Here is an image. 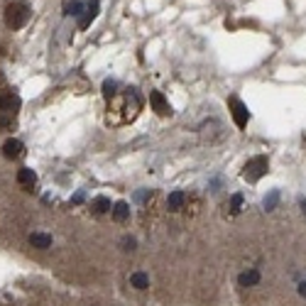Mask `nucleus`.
I'll use <instances>...</instances> for the list:
<instances>
[{"label": "nucleus", "instance_id": "nucleus-20", "mask_svg": "<svg viewBox=\"0 0 306 306\" xmlns=\"http://www.w3.org/2000/svg\"><path fill=\"white\" fill-rule=\"evenodd\" d=\"M299 294H302V297H306V282H302V284H299Z\"/></svg>", "mask_w": 306, "mask_h": 306}, {"label": "nucleus", "instance_id": "nucleus-14", "mask_svg": "<svg viewBox=\"0 0 306 306\" xmlns=\"http://www.w3.org/2000/svg\"><path fill=\"white\" fill-rule=\"evenodd\" d=\"M93 208H96V213H106V211H111V201L106 196H98L93 201Z\"/></svg>", "mask_w": 306, "mask_h": 306}, {"label": "nucleus", "instance_id": "nucleus-16", "mask_svg": "<svg viewBox=\"0 0 306 306\" xmlns=\"http://www.w3.org/2000/svg\"><path fill=\"white\" fill-rule=\"evenodd\" d=\"M240 206H243V196L235 193V196L230 198V211H233V213H240Z\"/></svg>", "mask_w": 306, "mask_h": 306}, {"label": "nucleus", "instance_id": "nucleus-8", "mask_svg": "<svg viewBox=\"0 0 306 306\" xmlns=\"http://www.w3.org/2000/svg\"><path fill=\"white\" fill-rule=\"evenodd\" d=\"M260 282V272L257 269H247V272H243L240 277H238V284L240 287H255Z\"/></svg>", "mask_w": 306, "mask_h": 306}, {"label": "nucleus", "instance_id": "nucleus-13", "mask_svg": "<svg viewBox=\"0 0 306 306\" xmlns=\"http://www.w3.org/2000/svg\"><path fill=\"white\" fill-rule=\"evenodd\" d=\"M64 10H66V15H74V17H78L81 12H86L81 0H71V2H66V5H64Z\"/></svg>", "mask_w": 306, "mask_h": 306}, {"label": "nucleus", "instance_id": "nucleus-6", "mask_svg": "<svg viewBox=\"0 0 306 306\" xmlns=\"http://www.w3.org/2000/svg\"><path fill=\"white\" fill-rule=\"evenodd\" d=\"M20 152H22V142L20 140H7L2 145V157L5 159H15V157H20Z\"/></svg>", "mask_w": 306, "mask_h": 306}, {"label": "nucleus", "instance_id": "nucleus-12", "mask_svg": "<svg viewBox=\"0 0 306 306\" xmlns=\"http://www.w3.org/2000/svg\"><path fill=\"white\" fill-rule=\"evenodd\" d=\"M130 284H132L135 289H147V287H150V277H147L145 272H135V274L130 277Z\"/></svg>", "mask_w": 306, "mask_h": 306}, {"label": "nucleus", "instance_id": "nucleus-1", "mask_svg": "<svg viewBox=\"0 0 306 306\" xmlns=\"http://www.w3.org/2000/svg\"><path fill=\"white\" fill-rule=\"evenodd\" d=\"M27 20H30V5H27V2L17 0V2H10V5L5 7V25H7L10 30L25 27Z\"/></svg>", "mask_w": 306, "mask_h": 306}, {"label": "nucleus", "instance_id": "nucleus-4", "mask_svg": "<svg viewBox=\"0 0 306 306\" xmlns=\"http://www.w3.org/2000/svg\"><path fill=\"white\" fill-rule=\"evenodd\" d=\"M17 108H20V98H17V93H12V91H2V93H0V113H12V115H15Z\"/></svg>", "mask_w": 306, "mask_h": 306}, {"label": "nucleus", "instance_id": "nucleus-18", "mask_svg": "<svg viewBox=\"0 0 306 306\" xmlns=\"http://www.w3.org/2000/svg\"><path fill=\"white\" fill-rule=\"evenodd\" d=\"M103 88H106V96H113V93H115V91H113V88H115V81H106Z\"/></svg>", "mask_w": 306, "mask_h": 306}, {"label": "nucleus", "instance_id": "nucleus-9", "mask_svg": "<svg viewBox=\"0 0 306 306\" xmlns=\"http://www.w3.org/2000/svg\"><path fill=\"white\" fill-rule=\"evenodd\" d=\"M35 182H37V174H35L32 169H20V172H17V184H20V186H27V189H32V186H35Z\"/></svg>", "mask_w": 306, "mask_h": 306}, {"label": "nucleus", "instance_id": "nucleus-2", "mask_svg": "<svg viewBox=\"0 0 306 306\" xmlns=\"http://www.w3.org/2000/svg\"><path fill=\"white\" fill-rule=\"evenodd\" d=\"M267 167H269V162H267V157H265V154L252 157V159L245 164L243 177L247 179V182H257L260 177H265V174H267Z\"/></svg>", "mask_w": 306, "mask_h": 306}, {"label": "nucleus", "instance_id": "nucleus-10", "mask_svg": "<svg viewBox=\"0 0 306 306\" xmlns=\"http://www.w3.org/2000/svg\"><path fill=\"white\" fill-rule=\"evenodd\" d=\"M184 201H186V193L184 191H172L169 198H167V206H169V211H179L184 206Z\"/></svg>", "mask_w": 306, "mask_h": 306}, {"label": "nucleus", "instance_id": "nucleus-17", "mask_svg": "<svg viewBox=\"0 0 306 306\" xmlns=\"http://www.w3.org/2000/svg\"><path fill=\"white\" fill-rule=\"evenodd\" d=\"M277 198H279V193H277V191H272V193L265 198V208H267V211H272V208H274V203H277Z\"/></svg>", "mask_w": 306, "mask_h": 306}, {"label": "nucleus", "instance_id": "nucleus-21", "mask_svg": "<svg viewBox=\"0 0 306 306\" xmlns=\"http://www.w3.org/2000/svg\"><path fill=\"white\" fill-rule=\"evenodd\" d=\"M302 208H304V213H306V198H302Z\"/></svg>", "mask_w": 306, "mask_h": 306}, {"label": "nucleus", "instance_id": "nucleus-15", "mask_svg": "<svg viewBox=\"0 0 306 306\" xmlns=\"http://www.w3.org/2000/svg\"><path fill=\"white\" fill-rule=\"evenodd\" d=\"M12 125H15L12 113H0V127H2V130H7V127H12Z\"/></svg>", "mask_w": 306, "mask_h": 306}, {"label": "nucleus", "instance_id": "nucleus-3", "mask_svg": "<svg viewBox=\"0 0 306 306\" xmlns=\"http://www.w3.org/2000/svg\"><path fill=\"white\" fill-rule=\"evenodd\" d=\"M230 113H233V120L238 127H245L250 120V113H247V108H245V103L240 98H230Z\"/></svg>", "mask_w": 306, "mask_h": 306}, {"label": "nucleus", "instance_id": "nucleus-5", "mask_svg": "<svg viewBox=\"0 0 306 306\" xmlns=\"http://www.w3.org/2000/svg\"><path fill=\"white\" fill-rule=\"evenodd\" d=\"M150 103H152V108H154L159 115H172V108H169L167 98H164L159 91H152V93H150Z\"/></svg>", "mask_w": 306, "mask_h": 306}, {"label": "nucleus", "instance_id": "nucleus-11", "mask_svg": "<svg viewBox=\"0 0 306 306\" xmlns=\"http://www.w3.org/2000/svg\"><path fill=\"white\" fill-rule=\"evenodd\" d=\"M127 216H130V206L125 203V201H118L115 206H113V218L122 223V221H127Z\"/></svg>", "mask_w": 306, "mask_h": 306}, {"label": "nucleus", "instance_id": "nucleus-7", "mask_svg": "<svg viewBox=\"0 0 306 306\" xmlns=\"http://www.w3.org/2000/svg\"><path fill=\"white\" fill-rule=\"evenodd\" d=\"M30 245L37 247V250H47V247H52V235H47V233H32L30 235Z\"/></svg>", "mask_w": 306, "mask_h": 306}, {"label": "nucleus", "instance_id": "nucleus-19", "mask_svg": "<svg viewBox=\"0 0 306 306\" xmlns=\"http://www.w3.org/2000/svg\"><path fill=\"white\" fill-rule=\"evenodd\" d=\"M147 193H150V191H137V196H135V198H137V201H145V198H147Z\"/></svg>", "mask_w": 306, "mask_h": 306}]
</instances>
